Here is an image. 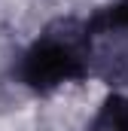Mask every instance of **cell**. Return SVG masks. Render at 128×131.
Masks as SVG:
<instances>
[{
  "label": "cell",
  "mask_w": 128,
  "mask_h": 131,
  "mask_svg": "<svg viewBox=\"0 0 128 131\" xmlns=\"http://www.w3.org/2000/svg\"><path fill=\"white\" fill-rule=\"evenodd\" d=\"M79 73V64H76V58L61 49V46H40V49H34L31 58H28V64H25V79L37 85V89H49V85H55V82H64V79H70V76H76Z\"/></svg>",
  "instance_id": "obj_1"
},
{
  "label": "cell",
  "mask_w": 128,
  "mask_h": 131,
  "mask_svg": "<svg viewBox=\"0 0 128 131\" xmlns=\"http://www.w3.org/2000/svg\"><path fill=\"white\" fill-rule=\"evenodd\" d=\"M101 125L107 131H128V101H110L101 113Z\"/></svg>",
  "instance_id": "obj_2"
},
{
  "label": "cell",
  "mask_w": 128,
  "mask_h": 131,
  "mask_svg": "<svg viewBox=\"0 0 128 131\" xmlns=\"http://www.w3.org/2000/svg\"><path fill=\"white\" fill-rule=\"evenodd\" d=\"M107 25H128V0H125V3H119L116 9H110Z\"/></svg>",
  "instance_id": "obj_3"
}]
</instances>
